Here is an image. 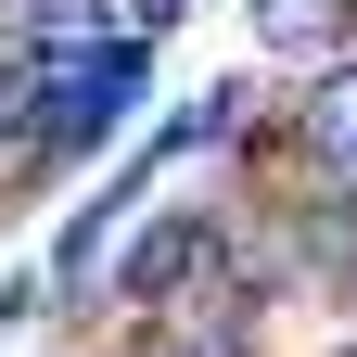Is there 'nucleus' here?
I'll return each mask as SVG.
<instances>
[{"mask_svg":"<svg viewBox=\"0 0 357 357\" xmlns=\"http://www.w3.org/2000/svg\"><path fill=\"white\" fill-rule=\"evenodd\" d=\"M230 217L217 204H166V217H141L128 230V255H115V306H153V319H178L192 294H217L230 281Z\"/></svg>","mask_w":357,"mask_h":357,"instance_id":"1","label":"nucleus"},{"mask_svg":"<svg viewBox=\"0 0 357 357\" xmlns=\"http://www.w3.org/2000/svg\"><path fill=\"white\" fill-rule=\"evenodd\" d=\"M255 141L306 153L319 178H357V52H344V64H319V77H306L281 115H255Z\"/></svg>","mask_w":357,"mask_h":357,"instance_id":"2","label":"nucleus"}]
</instances>
